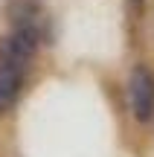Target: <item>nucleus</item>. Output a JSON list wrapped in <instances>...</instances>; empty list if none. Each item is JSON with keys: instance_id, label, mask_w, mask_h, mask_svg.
Wrapping results in <instances>:
<instances>
[{"instance_id": "f257e3e1", "label": "nucleus", "mask_w": 154, "mask_h": 157, "mask_svg": "<svg viewBox=\"0 0 154 157\" xmlns=\"http://www.w3.org/2000/svg\"><path fill=\"white\" fill-rule=\"evenodd\" d=\"M128 105L137 122H154V73L145 64H137L128 78Z\"/></svg>"}, {"instance_id": "f03ea898", "label": "nucleus", "mask_w": 154, "mask_h": 157, "mask_svg": "<svg viewBox=\"0 0 154 157\" xmlns=\"http://www.w3.org/2000/svg\"><path fill=\"white\" fill-rule=\"evenodd\" d=\"M23 78H26V67L0 58V117L17 105L21 90H23Z\"/></svg>"}, {"instance_id": "7ed1b4c3", "label": "nucleus", "mask_w": 154, "mask_h": 157, "mask_svg": "<svg viewBox=\"0 0 154 157\" xmlns=\"http://www.w3.org/2000/svg\"><path fill=\"white\" fill-rule=\"evenodd\" d=\"M6 12L12 23H47L41 0H9Z\"/></svg>"}, {"instance_id": "20e7f679", "label": "nucleus", "mask_w": 154, "mask_h": 157, "mask_svg": "<svg viewBox=\"0 0 154 157\" xmlns=\"http://www.w3.org/2000/svg\"><path fill=\"white\" fill-rule=\"evenodd\" d=\"M125 15L131 23H137L145 15V0H125Z\"/></svg>"}]
</instances>
